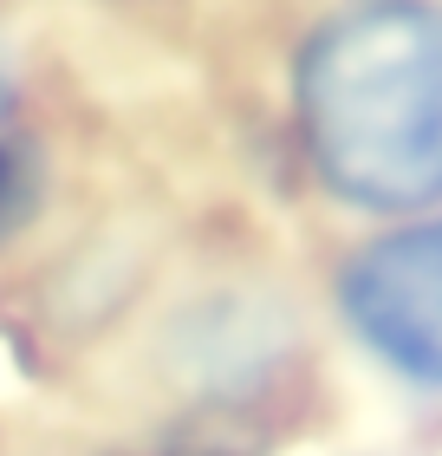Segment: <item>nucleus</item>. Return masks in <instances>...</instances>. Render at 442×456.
Segmentation results:
<instances>
[{
    "label": "nucleus",
    "mask_w": 442,
    "mask_h": 456,
    "mask_svg": "<svg viewBox=\"0 0 442 456\" xmlns=\"http://www.w3.org/2000/svg\"><path fill=\"white\" fill-rule=\"evenodd\" d=\"M300 131L312 170L358 209L442 196V13L358 0L300 53Z\"/></svg>",
    "instance_id": "1"
},
{
    "label": "nucleus",
    "mask_w": 442,
    "mask_h": 456,
    "mask_svg": "<svg viewBox=\"0 0 442 456\" xmlns=\"http://www.w3.org/2000/svg\"><path fill=\"white\" fill-rule=\"evenodd\" d=\"M339 300L377 359L416 385H442V222H416L358 248Z\"/></svg>",
    "instance_id": "2"
},
{
    "label": "nucleus",
    "mask_w": 442,
    "mask_h": 456,
    "mask_svg": "<svg viewBox=\"0 0 442 456\" xmlns=\"http://www.w3.org/2000/svg\"><path fill=\"white\" fill-rule=\"evenodd\" d=\"M39 209V170L27 151H13V143H0V241H13L20 228L33 222Z\"/></svg>",
    "instance_id": "3"
},
{
    "label": "nucleus",
    "mask_w": 442,
    "mask_h": 456,
    "mask_svg": "<svg viewBox=\"0 0 442 456\" xmlns=\"http://www.w3.org/2000/svg\"><path fill=\"white\" fill-rule=\"evenodd\" d=\"M7 105H13V78H7V59H0V118H7Z\"/></svg>",
    "instance_id": "4"
}]
</instances>
